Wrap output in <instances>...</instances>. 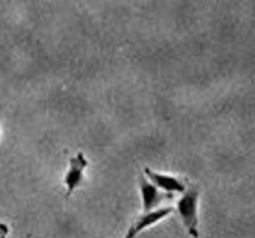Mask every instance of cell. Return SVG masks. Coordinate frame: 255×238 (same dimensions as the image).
<instances>
[{
  "instance_id": "obj_1",
  "label": "cell",
  "mask_w": 255,
  "mask_h": 238,
  "mask_svg": "<svg viewBox=\"0 0 255 238\" xmlns=\"http://www.w3.org/2000/svg\"><path fill=\"white\" fill-rule=\"evenodd\" d=\"M199 191L196 188H188L180 201L177 202V213L186 228L191 238H199Z\"/></svg>"
},
{
  "instance_id": "obj_2",
  "label": "cell",
  "mask_w": 255,
  "mask_h": 238,
  "mask_svg": "<svg viewBox=\"0 0 255 238\" xmlns=\"http://www.w3.org/2000/svg\"><path fill=\"white\" fill-rule=\"evenodd\" d=\"M144 174H146V179L153 187L160 188L163 193L174 195V193H185L186 191V180L185 179H180L177 176H171V174L157 173L150 168L144 169Z\"/></svg>"
},
{
  "instance_id": "obj_3",
  "label": "cell",
  "mask_w": 255,
  "mask_h": 238,
  "mask_svg": "<svg viewBox=\"0 0 255 238\" xmlns=\"http://www.w3.org/2000/svg\"><path fill=\"white\" fill-rule=\"evenodd\" d=\"M138 184H139V193H141L142 212L144 213L155 210L163 201H169V199L174 198V195H169V193H163L157 187H153L144 176H139Z\"/></svg>"
},
{
  "instance_id": "obj_4",
  "label": "cell",
  "mask_w": 255,
  "mask_h": 238,
  "mask_svg": "<svg viewBox=\"0 0 255 238\" xmlns=\"http://www.w3.org/2000/svg\"><path fill=\"white\" fill-rule=\"evenodd\" d=\"M90 162L83 155V152H77L69 162V169L64 176V185H66V198H69L74 190L82 184L85 169L88 168Z\"/></svg>"
},
{
  "instance_id": "obj_5",
  "label": "cell",
  "mask_w": 255,
  "mask_h": 238,
  "mask_svg": "<svg viewBox=\"0 0 255 238\" xmlns=\"http://www.w3.org/2000/svg\"><path fill=\"white\" fill-rule=\"evenodd\" d=\"M172 212H174L172 207H163V209H158V210H152V212H147V213H142L141 217L136 218L135 223L131 224V228L126 234V238H135L144 229H147V228H150V226L164 220L166 217H169Z\"/></svg>"
},
{
  "instance_id": "obj_6",
  "label": "cell",
  "mask_w": 255,
  "mask_h": 238,
  "mask_svg": "<svg viewBox=\"0 0 255 238\" xmlns=\"http://www.w3.org/2000/svg\"><path fill=\"white\" fill-rule=\"evenodd\" d=\"M8 226L6 224H3V223H0V238H6V235H8Z\"/></svg>"
},
{
  "instance_id": "obj_7",
  "label": "cell",
  "mask_w": 255,
  "mask_h": 238,
  "mask_svg": "<svg viewBox=\"0 0 255 238\" xmlns=\"http://www.w3.org/2000/svg\"><path fill=\"white\" fill-rule=\"evenodd\" d=\"M27 238H30V235H27Z\"/></svg>"
}]
</instances>
